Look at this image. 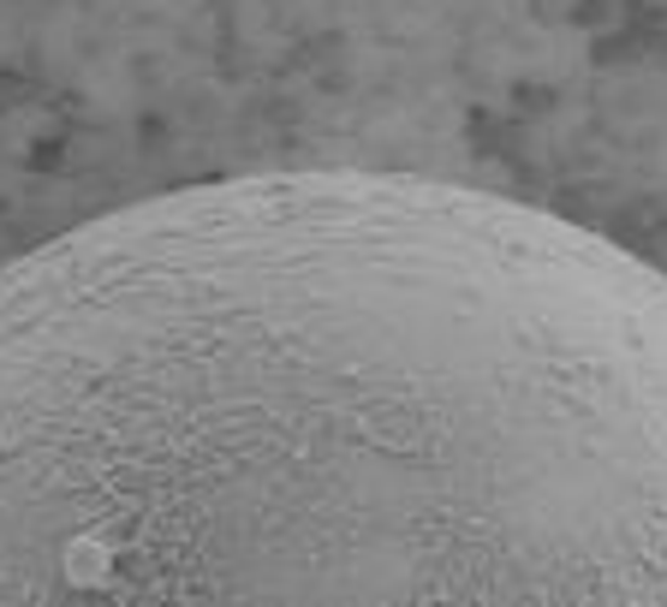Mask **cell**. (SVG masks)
Here are the masks:
<instances>
[{
	"label": "cell",
	"mask_w": 667,
	"mask_h": 607,
	"mask_svg": "<svg viewBox=\"0 0 667 607\" xmlns=\"http://www.w3.org/2000/svg\"><path fill=\"white\" fill-rule=\"evenodd\" d=\"M0 607H667V274L423 173L0 269Z\"/></svg>",
	"instance_id": "6da1fadb"
}]
</instances>
